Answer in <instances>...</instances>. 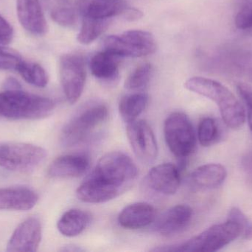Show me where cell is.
Segmentation results:
<instances>
[{
  "instance_id": "obj_1",
  "label": "cell",
  "mask_w": 252,
  "mask_h": 252,
  "mask_svg": "<svg viewBox=\"0 0 252 252\" xmlns=\"http://www.w3.org/2000/svg\"><path fill=\"white\" fill-rule=\"evenodd\" d=\"M185 88L213 101L219 107L223 122L229 128H241L246 121L245 110L232 91L219 81L204 77L187 80Z\"/></svg>"
},
{
  "instance_id": "obj_2",
  "label": "cell",
  "mask_w": 252,
  "mask_h": 252,
  "mask_svg": "<svg viewBox=\"0 0 252 252\" xmlns=\"http://www.w3.org/2000/svg\"><path fill=\"white\" fill-rule=\"evenodd\" d=\"M55 107L51 99L22 90L0 93V116L10 119H41L51 115Z\"/></svg>"
},
{
  "instance_id": "obj_3",
  "label": "cell",
  "mask_w": 252,
  "mask_h": 252,
  "mask_svg": "<svg viewBox=\"0 0 252 252\" xmlns=\"http://www.w3.org/2000/svg\"><path fill=\"white\" fill-rule=\"evenodd\" d=\"M137 176L138 169L133 160L124 152L115 151L101 157L88 177L121 194Z\"/></svg>"
},
{
  "instance_id": "obj_4",
  "label": "cell",
  "mask_w": 252,
  "mask_h": 252,
  "mask_svg": "<svg viewBox=\"0 0 252 252\" xmlns=\"http://www.w3.org/2000/svg\"><path fill=\"white\" fill-rule=\"evenodd\" d=\"M243 232L244 229L239 224L228 220L225 223L211 226L183 244L162 247L161 251L217 252L236 240Z\"/></svg>"
},
{
  "instance_id": "obj_5",
  "label": "cell",
  "mask_w": 252,
  "mask_h": 252,
  "mask_svg": "<svg viewBox=\"0 0 252 252\" xmlns=\"http://www.w3.org/2000/svg\"><path fill=\"white\" fill-rule=\"evenodd\" d=\"M164 134L167 146L178 158L185 159L195 150L196 136L186 114L174 112L169 115L164 121Z\"/></svg>"
},
{
  "instance_id": "obj_6",
  "label": "cell",
  "mask_w": 252,
  "mask_h": 252,
  "mask_svg": "<svg viewBox=\"0 0 252 252\" xmlns=\"http://www.w3.org/2000/svg\"><path fill=\"white\" fill-rule=\"evenodd\" d=\"M103 50L119 57H142L155 53L157 43L151 33L131 30L110 35L103 41Z\"/></svg>"
},
{
  "instance_id": "obj_7",
  "label": "cell",
  "mask_w": 252,
  "mask_h": 252,
  "mask_svg": "<svg viewBox=\"0 0 252 252\" xmlns=\"http://www.w3.org/2000/svg\"><path fill=\"white\" fill-rule=\"evenodd\" d=\"M109 116L107 107L97 104L87 107L73 117L63 127L62 142L67 146H75L85 140Z\"/></svg>"
},
{
  "instance_id": "obj_8",
  "label": "cell",
  "mask_w": 252,
  "mask_h": 252,
  "mask_svg": "<svg viewBox=\"0 0 252 252\" xmlns=\"http://www.w3.org/2000/svg\"><path fill=\"white\" fill-rule=\"evenodd\" d=\"M47 151L30 144L0 143V167L12 171H29L39 166L47 157Z\"/></svg>"
},
{
  "instance_id": "obj_9",
  "label": "cell",
  "mask_w": 252,
  "mask_h": 252,
  "mask_svg": "<svg viewBox=\"0 0 252 252\" xmlns=\"http://www.w3.org/2000/svg\"><path fill=\"white\" fill-rule=\"evenodd\" d=\"M60 77L66 100L74 105L79 100L85 87L87 71L84 58L75 53L62 56L60 59Z\"/></svg>"
},
{
  "instance_id": "obj_10",
  "label": "cell",
  "mask_w": 252,
  "mask_h": 252,
  "mask_svg": "<svg viewBox=\"0 0 252 252\" xmlns=\"http://www.w3.org/2000/svg\"><path fill=\"white\" fill-rule=\"evenodd\" d=\"M126 135L136 158L144 164L157 160L158 154L157 139L151 126L145 120H135L127 124Z\"/></svg>"
},
{
  "instance_id": "obj_11",
  "label": "cell",
  "mask_w": 252,
  "mask_h": 252,
  "mask_svg": "<svg viewBox=\"0 0 252 252\" xmlns=\"http://www.w3.org/2000/svg\"><path fill=\"white\" fill-rule=\"evenodd\" d=\"M41 241V225L36 217L21 223L7 244V252H36Z\"/></svg>"
},
{
  "instance_id": "obj_12",
  "label": "cell",
  "mask_w": 252,
  "mask_h": 252,
  "mask_svg": "<svg viewBox=\"0 0 252 252\" xmlns=\"http://www.w3.org/2000/svg\"><path fill=\"white\" fill-rule=\"evenodd\" d=\"M147 179L153 190L164 195H173L180 186V170L174 164L164 163L152 167Z\"/></svg>"
},
{
  "instance_id": "obj_13",
  "label": "cell",
  "mask_w": 252,
  "mask_h": 252,
  "mask_svg": "<svg viewBox=\"0 0 252 252\" xmlns=\"http://www.w3.org/2000/svg\"><path fill=\"white\" fill-rule=\"evenodd\" d=\"M16 11L19 22L28 32L43 36L48 31L39 0H16Z\"/></svg>"
},
{
  "instance_id": "obj_14",
  "label": "cell",
  "mask_w": 252,
  "mask_h": 252,
  "mask_svg": "<svg viewBox=\"0 0 252 252\" xmlns=\"http://www.w3.org/2000/svg\"><path fill=\"white\" fill-rule=\"evenodd\" d=\"M90 166V158L84 154H68L51 163L48 174L55 179H75L85 174Z\"/></svg>"
},
{
  "instance_id": "obj_15",
  "label": "cell",
  "mask_w": 252,
  "mask_h": 252,
  "mask_svg": "<svg viewBox=\"0 0 252 252\" xmlns=\"http://www.w3.org/2000/svg\"><path fill=\"white\" fill-rule=\"evenodd\" d=\"M156 216L157 212L151 204L145 202L133 203L121 211L118 223L124 229L136 230L152 224L155 221Z\"/></svg>"
},
{
  "instance_id": "obj_16",
  "label": "cell",
  "mask_w": 252,
  "mask_h": 252,
  "mask_svg": "<svg viewBox=\"0 0 252 252\" xmlns=\"http://www.w3.org/2000/svg\"><path fill=\"white\" fill-rule=\"evenodd\" d=\"M193 211L189 206L180 204L167 210L157 223V231L164 236H174L188 228Z\"/></svg>"
},
{
  "instance_id": "obj_17",
  "label": "cell",
  "mask_w": 252,
  "mask_h": 252,
  "mask_svg": "<svg viewBox=\"0 0 252 252\" xmlns=\"http://www.w3.org/2000/svg\"><path fill=\"white\" fill-rule=\"evenodd\" d=\"M77 7L83 17L110 19L123 16L129 6L124 0H78Z\"/></svg>"
},
{
  "instance_id": "obj_18",
  "label": "cell",
  "mask_w": 252,
  "mask_h": 252,
  "mask_svg": "<svg viewBox=\"0 0 252 252\" xmlns=\"http://www.w3.org/2000/svg\"><path fill=\"white\" fill-rule=\"evenodd\" d=\"M38 195L28 188L0 189V210L26 211L35 207Z\"/></svg>"
},
{
  "instance_id": "obj_19",
  "label": "cell",
  "mask_w": 252,
  "mask_h": 252,
  "mask_svg": "<svg viewBox=\"0 0 252 252\" xmlns=\"http://www.w3.org/2000/svg\"><path fill=\"white\" fill-rule=\"evenodd\" d=\"M119 56L103 50L92 57L90 67L92 73L102 81H112L119 73Z\"/></svg>"
},
{
  "instance_id": "obj_20",
  "label": "cell",
  "mask_w": 252,
  "mask_h": 252,
  "mask_svg": "<svg viewBox=\"0 0 252 252\" xmlns=\"http://www.w3.org/2000/svg\"><path fill=\"white\" fill-rule=\"evenodd\" d=\"M226 176L227 172L223 165L208 164L195 169L191 174V180L199 187L211 189L221 185Z\"/></svg>"
},
{
  "instance_id": "obj_21",
  "label": "cell",
  "mask_w": 252,
  "mask_h": 252,
  "mask_svg": "<svg viewBox=\"0 0 252 252\" xmlns=\"http://www.w3.org/2000/svg\"><path fill=\"white\" fill-rule=\"evenodd\" d=\"M90 222V216L87 212L78 209L68 210L59 219L57 228L63 236L73 238L81 235Z\"/></svg>"
},
{
  "instance_id": "obj_22",
  "label": "cell",
  "mask_w": 252,
  "mask_h": 252,
  "mask_svg": "<svg viewBox=\"0 0 252 252\" xmlns=\"http://www.w3.org/2000/svg\"><path fill=\"white\" fill-rule=\"evenodd\" d=\"M148 103V96L145 93H133L121 99L119 103V112L121 118L126 124L137 119Z\"/></svg>"
},
{
  "instance_id": "obj_23",
  "label": "cell",
  "mask_w": 252,
  "mask_h": 252,
  "mask_svg": "<svg viewBox=\"0 0 252 252\" xmlns=\"http://www.w3.org/2000/svg\"><path fill=\"white\" fill-rule=\"evenodd\" d=\"M109 19L84 17L77 39L82 44H90L95 41L109 28Z\"/></svg>"
},
{
  "instance_id": "obj_24",
  "label": "cell",
  "mask_w": 252,
  "mask_h": 252,
  "mask_svg": "<svg viewBox=\"0 0 252 252\" xmlns=\"http://www.w3.org/2000/svg\"><path fill=\"white\" fill-rule=\"evenodd\" d=\"M17 72L25 81L35 87L43 88L48 84V75L38 64L23 61L18 68Z\"/></svg>"
},
{
  "instance_id": "obj_25",
  "label": "cell",
  "mask_w": 252,
  "mask_h": 252,
  "mask_svg": "<svg viewBox=\"0 0 252 252\" xmlns=\"http://www.w3.org/2000/svg\"><path fill=\"white\" fill-rule=\"evenodd\" d=\"M153 71L154 68L151 64L145 63L139 65L126 78L124 87L129 90H142L145 88L150 82Z\"/></svg>"
},
{
  "instance_id": "obj_26",
  "label": "cell",
  "mask_w": 252,
  "mask_h": 252,
  "mask_svg": "<svg viewBox=\"0 0 252 252\" xmlns=\"http://www.w3.org/2000/svg\"><path fill=\"white\" fill-rule=\"evenodd\" d=\"M220 136L219 126L212 118L201 120L198 125V139L203 146H210L217 142Z\"/></svg>"
},
{
  "instance_id": "obj_27",
  "label": "cell",
  "mask_w": 252,
  "mask_h": 252,
  "mask_svg": "<svg viewBox=\"0 0 252 252\" xmlns=\"http://www.w3.org/2000/svg\"><path fill=\"white\" fill-rule=\"evenodd\" d=\"M52 19L63 27H71L75 25L78 19L77 11L68 6H60L55 7L51 13Z\"/></svg>"
},
{
  "instance_id": "obj_28",
  "label": "cell",
  "mask_w": 252,
  "mask_h": 252,
  "mask_svg": "<svg viewBox=\"0 0 252 252\" xmlns=\"http://www.w3.org/2000/svg\"><path fill=\"white\" fill-rule=\"evenodd\" d=\"M23 61L16 50L0 46V70L17 71Z\"/></svg>"
},
{
  "instance_id": "obj_29",
  "label": "cell",
  "mask_w": 252,
  "mask_h": 252,
  "mask_svg": "<svg viewBox=\"0 0 252 252\" xmlns=\"http://www.w3.org/2000/svg\"><path fill=\"white\" fill-rule=\"evenodd\" d=\"M235 25L241 30L252 28V0L247 1L235 16Z\"/></svg>"
},
{
  "instance_id": "obj_30",
  "label": "cell",
  "mask_w": 252,
  "mask_h": 252,
  "mask_svg": "<svg viewBox=\"0 0 252 252\" xmlns=\"http://www.w3.org/2000/svg\"><path fill=\"white\" fill-rule=\"evenodd\" d=\"M237 90L247 108L249 126L252 133V87L244 83L237 85Z\"/></svg>"
},
{
  "instance_id": "obj_31",
  "label": "cell",
  "mask_w": 252,
  "mask_h": 252,
  "mask_svg": "<svg viewBox=\"0 0 252 252\" xmlns=\"http://www.w3.org/2000/svg\"><path fill=\"white\" fill-rule=\"evenodd\" d=\"M13 30L11 25L0 15V44H9L13 39Z\"/></svg>"
},
{
  "instance_id": "obj_32",
  "label": "cell",
  "mask_w": 252,
  "mask_h": 252,
  "mask_svg": "<svg viewBox=\"0 0 252 252\" xmlns=\"http://www.w3.org/2000/svg\"><path fill=\"white\" fill-rule=\"evenodd\" d=\"M228 220H232V221L239 224L244 229V232L250 226H249L248 219L246 217L245 215L239 209L235 208V207L232 209L229 212Z\"/></svg>"
},
{
  "instance_id": "obj_33",
  "label": "cell",
  "mask_w": 252,
  "mask_h": 252,
  "mask_svg": "<svg viewBox=\"0 0 252 252\" xmlns=\"http://www.w3.org/2000/svg\"><path fill=\"white\" fill-rule=\"evenodd\" d=\"M123 17L128 21H136L143 16V13L139 9L134 8V7H130L129 6L123 14Z\"/></svg>"
},
{
  "instance_id": "obj_34",
  "label": "cell",
  "mask_w": 252,
  "mask_h": 252,
  "mask_svg": "<svg viewBox=\"0 0 252 252\" xmlns=\"http://www.w3.org/2000/svg\"><path fill=\"white\" fill-rule=\"evenodd\" d=\"M4 90H21L22 87L20 83L16 78L10 77L4 81Z\"/></svg>"
},
{
  "instance_id": "obj_35",
  "label": "cell",
  "mask_w": 252,
  "mask_h": 252,
  "mask_svg": "<svg viewBox=\"0 0 252 252\" xmlns=\"http://www.w3.org/2000/svg\"><path fill=\"white\" fill-rule=\"evenodd\" d=\"M244 235H245V238H247V239H252V226H249L248 229L244 232Z\"/></svg>"
},
{
  "instance_id": "obj_36",
  "label": "cell",
  "mask_w": 252,
  "mask_h": 252,
  "mask_svg": "<svg viewBox=\"0 0 252 252\" xmlns=\"http://www.w3.org/2000/svg\"><path fill=\"white\" fill-rule=\"evenodd\" d=\"M250 77H251V79L252 80V72H251V75H250Z\"/></svg>"
}]
</instances>
